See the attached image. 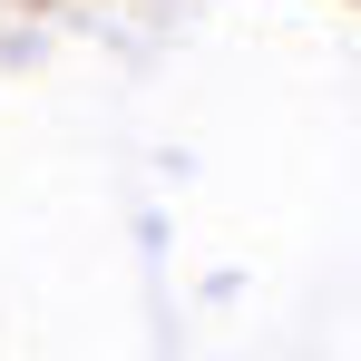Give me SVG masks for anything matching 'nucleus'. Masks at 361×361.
Listing matches in <instances>:
<instances>
[]
</instances>
